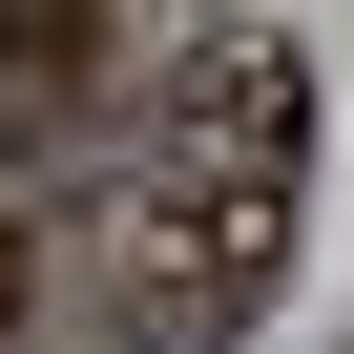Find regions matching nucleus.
Instances as JSON below:
<instances>
[{"instance_id":"nucleus-1","label":"nucleus","mask_w":354,"mask_h":354,"mask_svg":"<svg viewBox=\"0 0 354 354\" xmlns=\"http://www.w3.org/2000/svg\"><path fill=\"white\" fill-rule=\"evenodd\" d=\"M125 313H146V354L167 333H250L271 313V271H292V230H313V63L271 42V21H209L188 63H167V104H146V146H125Z\"/></svg>"},{"instance_id":"nucleus-2","label":"nucleus","mask_w":354,"mask_h":354,"mask_svg":"<svg viewBox=\"0 0 354 354\" xmlns=\"http://www.w3.org/2000/svg\"><path fill=\"white\" fill-rule=\"evenodd\" d=\"M125 63V0H0V146H63Z\"/></svg>"},{"instance_id":"nucleus-3","label":"nucleus","mask_w":354,"mask_h":354,"mask_svg":"<svg viewBox=\"0 0 354 354\" xmlns=\"http://www.w3.org/2000/svg\"><path fill=\"white\" fill-rule=\"evenodd\" d=\"M21 333H42V230L0 209V354H21Z\"/></svg>"},{"instance_id":"nucleus-4","label":"nucleus","mask_w":354,"mask_h":354,"mask_svg":"<svg viewBox=\"0 0 354 354\" xmlns=\"http://www.w3.org/2000/svg\"><path fill=\"white\" fill-rule=\"evenodd\" d=\"M21 354H146V313H125V292H104V313H84V333H21Z\"/></svg>"}]
</instances>
